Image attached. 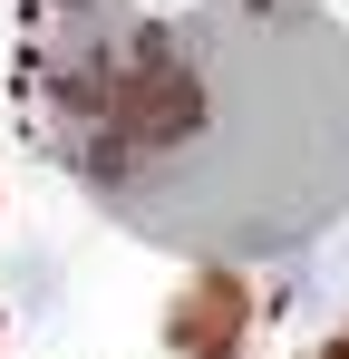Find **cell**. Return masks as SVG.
<instances>
[{"label":"cell","mask_w":349,"mask_h":359,"mask_svg":"<svg viewBox=\"0 0 349 359\" xmlns=\"http://www.w3.org/2000/svg\"><path fill=\"white\" fill-rule=\"evenodd\" d=\"M242 340H252V292L233 272H194L165 311V350L174 359H242Z\"/></svg>","instance_id":"obj_3"},{"label":"cell","mask_w":349,"mask_h":359,"mask_svg":"<svg viewBox=\"0 0 349 359\" xmlns=\"http://www.w3.org/2000/svg\"><path fill=\"white\" fill-rule=\"evenodd\" d=\"M330 359H349V340H340V350H330Z\"/></svg>","instance_id":"obj_5"},{"label":"cell","mask_w":349,"mask_h":359,"mask_svg":"<svg viewBox=\"0 0 349 359\" xmlns=\"http://www.w3.org/2000/svg\"><path fill=\"white\" fill-rule=\"evenodd\" d=\"M320 301H349V252H330V262H320Z\"/></svg>","instance_id":"obj_4"},{"label":"cell","mask_w":349,"mask_h":359,"mask_svg":"<svg viewBox=\"0 0 349 359\" xmlns=\"http://www.w3.org/2000/svg\"><path fill=\"white\" fill-rule=\"evenodd\" d=\"M204 117L194 136L107 184L116 224L174 252H301L349 214V20L320 0H214L174 20Z\"/></svg>","instance_id":"obj_1"},{"label":"cell","mask_w":349,"mask_h":359,"mask_svg":"<svg viewBox=\"0 0 349 359\" xmlns=\"http://www.w3.org/2000/svg\"><path fill=\"white\" fill-rule=\"evenodd\" d=\"M146 29L156 20H136L126 0H29V20H20V126L58 165L97 156V126H107L136 49H146Z\"/></svg>","instance_id":"obj_2"}]
</instances>
